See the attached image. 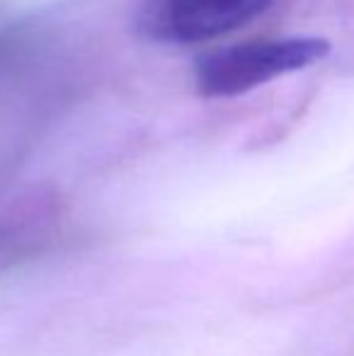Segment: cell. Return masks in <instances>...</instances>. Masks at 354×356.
<instances>
[{"label": "cell", "instance_id": "cell-1", "mask_svg": "<svg viewBox=\"0 0 354 356\" xmlns=\"http://www.w3.org/2000/svg\"><path fill=\"white\" fill-rule=\"evenodd\" d=\"M330 44L318 37L248 39L207 51L194 63V90L207 99L241 97L323 61Z\"/></svg>", "mask_w": 354, "mask_h": 356}, {"label": "cell", "instance_id": "cell-2", "mask_svg": "<svg viewBox=\"0 0 354 356\" xmlns=\"http://www.w3.org/2000/svg\"><path fill=\"white\" fill-rule=\"evenodd\" d=\"M274 0H141L138 32L158 44H199L248 27Z\"/></svg>", "mask_w": 354, "mask_h": 356}]
</instances>
